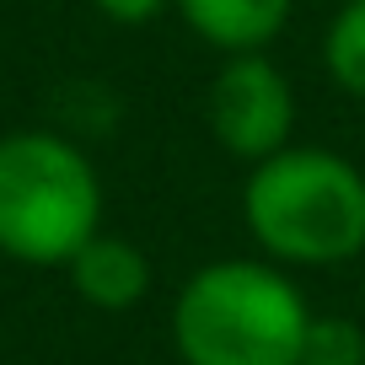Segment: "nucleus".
<instances>
[{
	"label": "nucleus",
	"instance_id": "7ed1b4c3",
	"mask_svg": "<svg viewBox=\"0 0 365 365\" xmlns=\"http://www.w3.org/2000/svg\"><path fill=\"white\" fill-rule=\"evenodd\" d=\"M103 231V178L54 129L0 135V252L33 269L70 263Z\"/></svg>",
	"mask_w": 365,
	"mask_h": 365
},
{
	"label": "nucleus",
	"instance_id": "39448f33",
	"mask_svg": "<svg viewBox=\"0 0 365 365\" xmlns=\"http://www.w3.org/2000/svg\"><path fill=\"white\" fill-rule=\"evenodd\" d=\"M65 269H70L76 296L86 301V307H97V312H129V307H140V301L150 296V258L129 237L97 231Z\"/></svg>",
	"mask_w": 365,
	"mask_h": 365
},
{
	"label": "nucleus",
	"instance_id": "0eeeda50",
	"mask_svg": "<svg viewBox=\"0 0 365 365\" xmlns=\"http://www.w3.org/2000/svg\"><path fill=\"white\" fill-rule=\"evenodd\" d=\"M322 70L339 91L365 103V0H344L322 33Z\"/></svg>",
	"mask_w": 365,
	"mask_h": 365
},
{
	"label": "nucleus",
	"instance_id": "20e7f679",
	"mask_svg": "<svg viewBox=\"0 0 365 365\" xmlns=\"http://www.w3.org/2000/svg\"><path fill=\"white\" fill-rule=\"evenodd\" d=\"M205 113H210V129H215L220 150L258 167L274 150L290 145L296 91H290V76L269 54H226V65L210 81Z\"/></svg>",
	"mask_w": 365,
	"mask_h": 365
},
{
	"label": "nucleus",
	"instance_id": "1a4fd4ad",
	"mask_svg": "<svg viewBox=\"0 0 365 365\" xmlns=\"http://www.w3.org/2000/svg\"><path fill=\"white\" fill-rule=\"evenodd\" d=\"M91 6H97L108 22H118V27H145L150 16L167 11L172 0H91Z\"/></svg>",
	"mask_w": 365,
	"mask_h": 365
},
{
	"label": "nucleus",
	"instance_id": "6e6552de",
	"mask_svg": "<svg viewBox=\"0 0 365 365\" xmlns=\"http://www.w3.org/2000/svg\"><path fill=\"white\" fill-rule=\"evenodd\" d=\"M301 365H365V333L349 317H317L301 349Z\"/></svg>",
	"mask_w": 365,
	"mask_h": 365
},
{
	"label": "nucleus",
	"instance_id": "f257e3e1",
	"mask_svg": "<svg viewBox=\"0 0 365 365\" xmlns=\"http://www.w3.org/2000/svg\"><path fill=\"white\" fill-rule=\"evenodd\" d=\"M312 322L301 285L269 258H215L172 301L182 365H301Z\"/></svg>",
	"mask_w": 365,
	"mask_h": 365
},
{
	"label": "nucleus",
	"instance_id": "9d476101",
	"mask_svg": "<svg viewBox=\"0 0 365 365\" xmlns=\"http://www.w3.org/2000/svg\"><path fill=\"white\" fill-rule=\"evenodd\" d=\"M360 290H365V252H360Z\"/></svg>",
	"mask_w": 365,
	"mask_h": 365
},
{
	"label": "nucleus",
	"instance_id": "423d86ee",
	"mask_svg": "<svg viewBox=\"0 0 365 365\" xmlns=\"http://www.w3.org/2000/svg\"><path fill=\"white\" fill-rule=\"evenodd\" d=\"M188 33L220 54H263L285 33L296 0H172Z\"/></svg>",
	"mask_w": 365,
	"mask_h": 365
},
{
	"label": "nucleus",
	"instance_id": "f03ea898",
	"mask_svg": "<svg viewBox=\"0 0 365 365\" xmlns=\"http://www.w3.org/2000/svg\"><path fill=\"white\" fill-rule=\"evenodd\" d=\"M242 215L269 263L333 269L365 252V172L339 150L285 145L258 161Z\"/></svg>",
	"mask_w": 365,
	"mask_h": 365
}]
</instances>
